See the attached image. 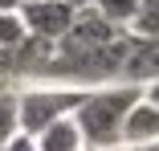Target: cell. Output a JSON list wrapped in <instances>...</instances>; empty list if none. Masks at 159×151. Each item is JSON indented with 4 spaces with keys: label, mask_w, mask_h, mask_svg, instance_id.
I'll list each match as a JSON object with an SVG mask.
<instances>
[{
    "label": "cell",
    "mask_w": 159,
    "mask_h": 151,
    "mask_svg": "<svg viewBox=\"0 0 159 151\" xmlns=\"http://www.w3.org/2000/svg\"><path fill=\"white\" fill-rule=\"evenodd\" d=\"M143 98H147V102L159 110V82H147V86H143Z\"/></svg>",
    "instance_id": "cell-12"
},
{
    "label": "cell",
    "mask_w": 159,
    "mask_h": 151,
    "mask_svg": "<svg viewBox=\"0 0 159 151\" xmlns=\"http://www.w3.org/2000/svg\"><path fill=\"white\" fill-rule=\"evenodd\" d=\"M143 98V86H98V90H86L82 106L74 110V123L82 131L86 147H118L122 139V123L131 106Z\"/></svg>",
    "instance_id": "cell-1"
},
{
    "label": "cell",
    "mask_w": 159,
    "mask_h": 151,
    "mask_svg": "<svg viewBox=\"0 0 159 151\" xmlns=\"http://www.w3.org/2000/svg\"><path fill=\"white\" fill-rule=\"evenodd\" d=\"M122 151H159V147H122Z\"/></svg>",
    "instance_id": "cell-16"
},
{
    "label": "cell",
    "mask_w": 159,
    "mask_h": 151,
    "mask_svg": "<svg viewBox=\"0 0 159 151\" xmlns=\"http://www.w3.org/2000/svg\"><path fill=\"white\" fill-rule=\"evenodd\" d=\"M82 151H122V147H82Z\"/></svg>",
    "instance_id": "cell-14"
},
{
    "label": "cell",
    "mask_w": 159,
    "mask_h": 151,
    "mask_svg": "<svg viewBox=\"0 0 159 151\" xmlns=\"http://www.w3.org/2000/svg\"><path fill=\"white\" fill-rule=\"evenodd\" d=\"M118 147H159V110L147 98H139L131 106V114H126V123H122Z\"/></svg>",
    "instance_id": "cell-4"
},
{
    "label": "cell",
    "mask_w": 159,
    "mask_h": 151,
    "mask_svg": "<svg viewBox=\"0 0 159 151\" xmlns=\"http://www.w3.org/2000/svg\"><path fill=\"white\" fill-rule=\"evenodd\" d=\"M4 151H41V147H37L33 135H12V139L4 143Z\"/></svg>",
    "instance_id": "cell-11"
},
{
    "label": "cell",
    "mask_w": 159,
    "mask_h": 151,
    "mask_svg": "<svg viewBox=\"0 0 159 151\" xmlns=\"http://www.w3.org/2000/svg\"><path fill=\"white\" fill-rule=\"evenodd\" d=\"M0 151H4V147H0Z\"/></svg>",
    "instance_id": "cell-18"
},
{
    "label": "cell",
    "mask_w": 159,
    "mask_h": 151,
    "mask_svg": "<svg viewBox=\"0 0 159 151\" xmlns=\"http://www.w3.org/2000/svg\"><path fill=\"white\" fill-rule=\"evenodd\" d=\"M4 90H8V82H4V78H0V94H4Z\"/></svg>",
    "instance_id": "cell-17"
},
{
    "label": "cell",
    "mask_w": 159,
    "mask_h": 151,
    "mask_svg": "<svg viewBox=\"0 0 159 151\" xmlns=\"http://www.w3.org/2000/svg\"><path fill=\"white\" fill-rule=\"evenodd\" d=\"M122 86H147L159 82V41H143L135 37L131 53H126V66H122Z\"/></svg>",
    "instance_id": "cell-5"
},
{
    "label": "cell",
    "mask_w": 159,
    "mask_h": 151,
    "mask_svg": "<svg viewBox=\"0 0 159 151\" xmlns=\"http://www.w3.org/2000/svg\"><path fill=\"white\" fill-rule=\"evenodd\" d=\"M94 8H98L110 25L131 29V21H135V12H139V0H94Z\"/></svg>",
    "instance_id": "cell-9"
},
{
    "label": "cell",
    "mask_w": 159,
    "mask_h": 151,
    "mask_svg": "<svg viewBox=\"0 0 159 151\" xmlns=\"http://www.w3.org/2000/svg\"><path fill=\"white\" fill-rule=\"evenodd\" d=\"M70 4H74V8H86V4H94V0H70Z\"/></svg>",
    "instance_id": "cell-15"
},
{
    "label": "cell",
    "mask_w": 159,
    "mask_h": 151,
    "mask_svg": "<svg viewBox=\"0 0 159 151\" xmlns=\"http://www.w3.org/2000/svg\"><path fill=\"white\" fill-rule=\"evenodd\" d=\"M37 147L41 151H82L86 143H82V131H78L74 118H57L53 127H45L37 135Z\"/></svg>",
    "instance_id": "cell-6"
},
{
    "label": "cell",
    "mask_w": 159,
    "mask_h": 151,
    "mask_svg": "<svg viewBox=\"0 0 159 151\" xmlns=\"http://www.w3.org/2000/svg\"><path fill=\"white\" fill-rule=\"evenodd\" d=\"M16 98H20V135L37 139L57 118H74L86 90H74V86H25L20 90L16 86Z\"/></svg>",
    "instance_id": "cell-2"
},
{
    "label": "cell",
    "mask_w": 159,
    "mask_h": 151,
    "mask_svg": "<svg viewBox=\"0 0 159 151\" xmlns=\"http://www.w3.org/2000/svg\"><path fill=\"white\" fill-rule=\"evenodd\" d=\"M12 135H20V98H16V86H8L0 94V147H4Z\"/></svg>",
    "instance_id": "cell-7"
},
{
    "label": "cell",
    "mask_w": 159,
    "mask_h": 151,
    "mask_svg": "<svg viewBox=\"0 0 159 151\" xmlns=\"http://www.w3.org/2000/svg\"><path fill=\"white\" fill-rule=\"evenodd\" d=\"M74 4L70 0H20V21H25V33L29 37H41V41H61L74 25Z\"/></svg>",
    "instance_id": "cell-3"
},
{
    "label": "cell",
    "mask_w": 159,
    "mask_h": 151,
    "mask_svg": "<svg viewBox=\"0 0 159 151\" xmlns=\"http://www.w3.org/2000/svg\"><path fill=\"white\" fill-rule=\"evenodd\" d=\"M0 12H20V0H0Z\"/></svg>",
    "instance_id": "cell-13"
},
{
    "label": "cell",
    "mask_w": 159,
    "mask_h": 151,
    "mask_svg": "<svg viewBox=\"0 0 159 151\" xmlns=\"http://www.w3.org/2000/svg\"><path fill=\"white\" fill-rule=\"evenodd\" d=\"M25 37H29V33H25L20 12H0V49H16Z\"/></svg>",
    "instance_id": "cell-10"
},
{
    "label": "cell",
    "mask_w": 159,
    "mask_h": 151,
    "mask_svg": "<svg viewBox=\"0 0 159 151\" xmlns=\"http://www.w3.org/2000/svg\"><path fill=\"white\" fill-rule=\"evenodd\" d=\"M131 37L159 41V0H139V12L131 21Z\"/></svg>",
    "instance_id": "cell-8"
}]
</instances>
